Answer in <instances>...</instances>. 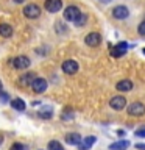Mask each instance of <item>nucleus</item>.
Here are the masks:
<instances>
[{
  "label": "nucleus",
  "instance_id": "obj_25",
  "mask_svg": "<svg viewBox=\"0 0 145 150\" xmlns=\"http://www.w3.org/2000/svg\"><path fill=\"white\" fill-rule=\"evenodd\" d=\"M136 149L137 150H145V144H136Z\"/></svg>",
  "mask_w": 145,
  "mask_h": 150
},
{
  "label": "nucleus",
  "instance_id": "obj_24",
  "mask_svg": "<svg viewBox=\"0 0 145 150\" xmlns=\"http://www.w3.org/2000/svg\"><path fill=\"white\" fill-rule=\"evenodd\" d=\"M137 31H139V35H142V36H145V21L139 25V28H137Z\"/></svg>",
  "mask_w": 145,
  "mask_h": 150
},
{
  "label": "nucleus",
  "instance_id": "obj_4",
  "mask_svg": "<svg viewBox=\"0 0 145 150\" xmlns=\"http://www.w3.org/2000/svg\"><path fill=\"white\" fill-rule=\"evenodd\" d=\"M23 14H25V17H28V19H36V17H39V14H41V8L34 3H30L23 8Z\"/></svg>",
  "mask_w": 145,
  "mask_h": 150
},
{
  "label": "nucleus",
  "instance_id": "obj_7",
  "mask_svg": "<svg viewBox=\"0 0 145 150\" xmlns=\"http://www.w3.org/2000/svg\"><path fill=\"white\" fill-rule=\"evenodd\" d=\"M63 70L67 75H73L75 72H78V63L73 59H65L63 63Z\"/></svg>",
  "mask_w": 145,
  "mask_h": 150
},
{
  "label": "nucleus",
  "instance_id": "obj_1",
  "mask_svg": "<svg viewBox=\"0 0 145 150\" xmlns=\"http://www.w3.org/2000/svg\"><path fill=\"white\" fill-rule=\"evenodd\" d=\"M30 88L33 89V92H36V94H42V92H45V89H47V80H45V78L37 77V78H34V80L31 81Z\"/></svg>",
  "mask_w": 145,
  "mask_h": 150
},
{
  "label": "nucleus",
  "instance_id": "obj_12",
  "mask_svg": "<svg viewBox=\"0 0 145 150\" xmlns=\"http://www.w3.org/2000/svg\"><path fill=\"white\" fill-rule=\"evenodd\" d=\"M64 139H65V142H67L69 145H78V144H81V136H80L78 133H67Z\"/></svg>",
  "mask_w": 145,
  "mask_h": 150
},
{
  "label": "nucleus",
  "instance_id": "obj_22",
  "mask_svg": "<svg viewBox=\"0 0 145 150\" xmlns=\"http://www.w3.org/2000/svg\"><path fill=\"white\" fill-rule=\"evenodd\" d=\"M134 134L137 136V138H145V127H144V128L136 130V131H134Z\"/></svg>",
  "mask_w": 145,
  "mask_h": 150
},
{
  "label": "nucleus",
  "instance_id": "obj_9",
  "mask_svg": "<svg viewBox=\"0 0 145 150\" xmlns=\"http://www.w3.org/2000/svg\"><path fill=\"white\" fill-rule=\"evenodd\" d=\"M84 42H86V45H89V47H97V45H100V42H101V36L98 35V33H89V35H86V38H84Z\"/></svg>",
  "mask_w": 145,
  "mask_h": 150
},
{
  "label": "nucleus",
  "instance_id": "obj_18",
  "mask_svg": "<svg viewBox=\"0 0 145 150\" xmlns=\"http://www.w3.org/2000/svg\"><path fill=\"white\" fill-rule=\"evenodd\" d=\"M86 21H87V16L84 13H81L77 17V21H75V25H77V27H84V25H86Z\"/></svg>",
  "mask_w": 145,
  "mask_h": 150
},
{
  "label": "nucleus",
  "instance_id": "obj_14",
  "mask_svg": "<svg viewBox=\"0 0 145 150\" xmlns=\"http://www.w3.org/2000/svg\"><path fill=\"white\" fill-rule=\"evenodd\" d=\"M128 147H130V141L122 139V141H117V142L111 144L109 145V150H126Z\"/></svg>",
  "mask_w": 145,
  "mask_h": 150
},
{
  "label": "nucleus",
  "instance_id": "obj_19",
  "mask_svg": "<svg viewBox=\"0 0 145 150\" xmlns=\"http://www.w3.org/2000/svg\"><path fill=\"white\" fill-rule=\"evenodd\" d=\"M49 150H64V149L58 141H50L49 142Z\"/></svg>",
  "mask_w": 145,
  "mask_h": 150
},
{
  "label": "nucleus",
  "instance_id": "obj_20",
  "mask_svg": "<svg viewBox=\"0 0 145 150\" xmlns=\"http://www.w3.org/2000/svg\"><path fill=\"white\" fill-rule=\"evenodd\" d=\"M51 116H53V112H51L50 108H47L44 111H39V117H42V119H50Z\"/></svg>",
  "mask_w": 145,
  "mask_h": 150
},
{
  "label": "nucleus",
  "instance_id": "obj_27",
  "mask_svg": "<svg viewBox=\"0 0 145 150\" xmlns=\"http://www.w3.org/2000/svg\"><path fill=\"white\" fill-rule=\"evenodd\" d=\"M100 2H101V3H109L111 0H100Z\"/></svg>",
  "mask_w": 145,
  "mask_h": 150
},
{
  "label": "nucleus",
  "instance_id": "obj_11",
  "mask_svg": "<svg viewBox=\"0 0 145 150\" xmlns=\"http://www.w3.org/2000/svg\"><path fill=\"white\" fill-rule=\"evenodd\" d=\"M117 91H120V92H128V91H131L133 89V81L131 80H120L119 83H117Z\"/></svg>",
  "mask_w": 145,
  "mask_h": 150
},
{
  "label": "nucleus",
  "instance_id": "obj_2",
  "mask_svg": "<svg viewBox=\"0 0 145 150\" xmlns=\"http://www.w3.org/2000/svg\"><path fill=\"white\" fill-rule=\"evenodd\" d=\"M81 14V11H80L78 6H73V5H70V6H67L64 9V19L69 22H75L77 21V17Z\"/></svg>",
  "mask_w": 145,
  "mask_h": 150
},
{
  "label": "nucleus",
  "instance_id": "obj_3",
  "mask_svg": "<svg viewBox=\"0 0 145 150\" xmlns=\"http://www.w3.org/2000/svg\"><path fill=\"white\" fill-rule=\"evenodd\" d=\"M128 114H130V116H134V117L144 116V114H145V106H144V103H140V102L131 103V105L128 106Z\"/></svg>",
  "mask_w": 145,
  "mask_h": 150
},
{
  "label": "nucleus",
  "instance_id": "obj_8",
  "mask_svg": "<svg viewBox=\"0 0 145 150\" xmlns=\"http://www.w3.org/2000/svg\"><path fill=\"white\" fill-rule=\"evenodd\" d=\"M112 16H114L115 19L123 21V19H126L130 16V9L126 6H123V5H119V6H115L114 9H112Z\"/></svg>",
  "mask_w": 145,
  "mask_h": 150
},
{
  "label": "nucleus",
  "instance_id": "obj_15",
  "mask_svg": "<svg viewBox=\"0 0 145 150\" xmlns=\"http://www.w3.org/2000/svg\"><path fill=\"white\" fill-rule=\"evenodd\" d=\"M11 106L16 111H25V108H27L25 102H23L22 98H13V100H11Z\"/></svg>",
  "mask_w": 145,
  "mask_h": 150
},
{
  "label": "nucleus",
  "instance_id": "obj_26",
  "mask_svg": "<svg viewBox=\"0 0 145 150\" xmlns=\"http://www.w3.org/2000/svg\"><path fill=\"white\" fill-rule=\"evenodd\" d=\"M14 3H23V0H13Z\"/></svg>",
  "mask_w": 145,
  "mask_h": 150
},
{
  "label": "nucleus",
  "instance_id": "obj_10",
  "mask_svg": "<svg viewBox=\"0 0 145 150\" xmlns=\"http://www.w3.org/2000/svg\"><path fill=\"white\" fill-rule=\"evenodd\" d=\"M44 6L49 13H58L63 8V2L61 0H45Z\"/></svg>",
  "mask_w": 145,
  "mask_h": 150
},
{
  "label": "nucleus",
  "instance_id": "obj_28",
  "mask_svg": "<svg viewBox=\"0 0 145 150\" xmlns=\"http://www.w3.org/2000/svg\"><path fill=\"white\" fill-rule=\"evenodd\" d=\"M3 142V138H2V136H0V144H2Z\"/></svg>",
  "mask_w": 145,
  "mask_h": 150
},
{
  "label": "nucleus",
  "instance_id": "obj_29",
  "mask_svg": "<svg viewBox=\"0 0 145 150\" xmlns=\"http://www.w3.org/2000/svg\"><path fill=\"white\" fill-rule=\"evenodd\" d=\"M142 52H144V55H145V47H144V49H142Z\"/></svg>",
  "mask_w": 145,
  "mask_h": 150
},
{
  "label": "nucleus",
  "instance_id": "obj_23",
  "mask_svg": "<svg viewBox=\"0 0 145 150\" xmlns=\"http://www.w3.org/2000/svg\"><path fill=\"white\" fill-rule=\"evenodd\" d=\"M11 150H25V145L16 142V144H13V145H11Z\"/></svg>",
  "mask_w": 145,
  "mask_h": 150
},
{
  "label": "nucleus",
  "instance_id": "obj_5",
  "mask_svg": "<svg viewBox=\"0 0 145 150\" xmlns=\"http://www.w3.org/2000/svg\"><path fill=\"white\" fill-rule=\"evenodd\" d=\"M109 106L112 108V110H115V111L123 110V108L126 106V98H125L123 96H115V97H112L111 100H109Z\"/></svg>",
  "mask_w": 145,
  "mask_h": 150
},
{
  "label": "nucleus",
  "instance_id": "obj_30",
  "mask_svg": "<svg viewBox=\"0 0 145 150\" xmlns=\"http://www.w3.org/2000/svg\"><path fill=\"white\" fill-rule=\"evenodd\" d=\"M0 92H2V84H0Z\"/></svg>",
  "mask_w": 145,
  "mask_h": 150
},
{
  "label": "nucleus",
  "instance_id": "obj_16",
  "mask_svg": "<svg viewBox=\"0 0 145 150\" xmlns=\"http://www.w3.org/2000/svg\"><path fill=\"white\" fill-rule=\"evenodd\" d=\"M34 78H36V77H34V74H33V72H28V74H23L19 81H20L22 86H28V84H31V81H33Z\"/></svg>",
  "mask_w": 145,
  "mask_h": 150
},
{
  "label": "nucleus",
  "instance_id": "obj_21",
  "mask_svg": "<svg viewBox=\"0 0 145 150\" xmlns=\"http://www.w3.org/2000/svg\"><path fill=\"white\" fill-rule=\"evenodd\" d=\"M111 55L114 56V58H119V56L125 55V50H122V49H119V47H115V49H114V50L111 52Z\"/></svg>",
  "mask_w": 145,
  "mask_h": 150
},
{
  "label": "nucleus",
  "instance_id": "obj_17",
  "mask_svg": "<svg viewBox=\"0 0 145 150\" xmlns=\"http://www.w3.org/2000/svg\"><path fill=\"white\" fill-rule=\"evenodd\" d=\"M13 35V28L8 23H0V36L3 38H9Z\"/></svg>",
  "mask_w": 145,
  "mask_h": 150
},
{
  "label": "nucleus",
  "instance_id": "obj_13",
  "mask_svg": "<svg viewBox=\"0 0 145 150\" xmlns=\"http://www.w3.org/2000/svg\"><path fill=\"white\" fill-rule=\"evenodd\" d=\"M95 141H97L95 136H87V138H84L83 144H78V149L80 150H89L94 144H95Z\"/></svg>",
  "mask_w": 145,
  "mask_h": 150
},
{
  "label": "nucleus",
  "instance_id": "obj_6",
  "mask_svg": "<svg viewBox=\"0 0 145 150\" xmlns=\"http://www.w3.org/2000/svg\"><path fill=\"white\" fill-rule=\"evenodd\" d=\"M30 64H31L30 58H28V56H23V55L16 56V58L13 59V66H14L16 69H20V70L28 69V66H30Z\"/></svg>",
  "mask_w": 145,
  "mask_h": 150
}]
</instances>
